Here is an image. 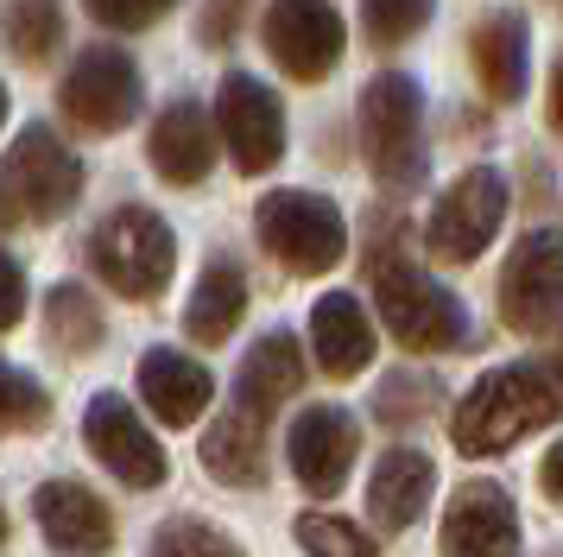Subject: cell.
Returning a JSON list of instances; mask_svg holds the SVG:
<instances>
[{"label": "cell", "mask_w": 563, "mask_h": 557, "mask_svg": "<svg viewBox=\"0 0 563 557\" xmlns=\"http://www.w3.org/2000/svg\"><path fill=\"white\" fill-rule=\"evenodd\" d=\"M443 557H519V513L500 481H462L450 506H443V532H437Z\"/></svg>", "instance_id": "cell-14"}, {"label": "cell", "mask_w": 563, "mask_h": 557, "mask_svg": "<svg viewBox=\"0 0 563 557\" xmlns=\"http://www.w3.org/2000/svg\"><path fill=\"white\" fill-rule=\"evenodd\" d=\"M431 488H437V462L424 450H386L374 462V476H367V513H374V526L380 532H406L424 506H431Z\"/></svg>", "instance_id": "cell-20"}, {"label": "cell", "mask_w": 563, "mask_h": 557, "mask_svg": "<svg viewBox=\"0 0 563 557\" xmlns=\"http://www.w3.org/2000/svg\"><path fill=\"white\" fill-rule=\"evenodd\" d=\"M216 127H222V146H229L234 172H273L285 159V108L279 96L247 70H229L216 89Z\"/></svg>", "instance_id": "cell-11"}, {"label": "cell", "mask_w": 563, "mask_h": 557, "mask_svg": "<svg viewBox=\"0 0 563 557\" xmlns=\"http://www.w3.org/2000/svg\"><path fill=\"white\" fill-rule=\"evenodd\" d=\"M310 349L330 380H355L374 361V324H367L355 292H323L310 304Z\"/></svg>", "instance_id": "cell-19"}, {"label": "cell", "mask_w": 563, "mask_h": 557, "mask_svg": "<svg viewBox=\"0 0 563 557\" xmlns=\"http://www.w3.org/2000/svg\"><path fill=\"white\" fill-rule=\"evenodd\" d=\"M298 386H305V349H298V336H291V329H266L254 349L241 354V368H234L229 412L266 425V418L298 393Z\"/></svg>", "instance_id": "cell-16"}, {"label": "cell", "mask_w": 563, "mask_h": 557, "mask_svg": "<svg viewBox=\"0 0 563 557\" xmlns=\"http://www.w3.org/2000/svg\"><path fill=\"white\" fill-rule=\"evenodd\" d=\"M468 57H475V76H482V89L494 101H519L526 96V70H532V32L519 13H487L475 20L468 32Z\"/></svg>", "instance_id": "cell-21"}, {"label": "cell", "mask_w": 563, "mask_h": 557, "mask_svg": "<svg viewBox=\"0 0 563 557\" xmlns=\"http://www.w3.org/2000/svg\"><path fill=\"white\" fill-rule=\"evenodd\" d=\"M361 152L386 190H418L424 184V89L406 70H380L361 89Z\"/></svg>", "instance_id": "cell-3"}, {"label": "cell", "mask_w": 563, "mask_h": 557, "mask_svg": "<svg viewBox=\"0 0 563 557\" xmlns=\"http://www.w3.org/2000/svg\"><path fill=\"white\" fill-rule=\"evenodd\" d=\"M291 532H298V545L310 557H374V538L349 526V520H335V513H305Z\"/></svg>", "instance_id": "cell-30"}, {"label": "cell", "mask_w": 563, "mask_h": 557, "mask_svg": "<svg viewBox=\"0 0 563 557\" xmlns=\"http://www.w3.org/2000/svg\"><path fill=\"white\" fill-rule=\"evenodd\" d=\"M52 425V400L32 374H20L7 354H0V437H32V430Z\"/></svg>", "instance_id": "cell-28"}, {"label": "cell", "mask_w": 563, "mask_h": 557, "mask_svg": "<svg viewBox=\"0 0 563 557\" xmlns=\"http://www.w3.org/2000/svg\"><path fill=\"white\" fill-rule=\"evenodd\" d=\"M0 545H7V506H0Z\"/></svg>", "instance_id": "cell-37"}, {"label": "cell", "mask_w": 563, "mask_h": 557, "mask_svg": "<svg viewBox=\"0 0 563 557\" xmlns=\"http://www.w3.org/2000/svg\"><path fill=\"white\" fill-rule=\"evenodd\" d=\"M254 234H260V248L298 278L330 273V266H342V253H349L342 209L330 197H317V190H266L254 203Z\"/></svg>", "instance_id": "cell-5"}, {"label": "cell", "mask_w": 563, "mask_h": 557, "mask_svg": "<svg viewBox=\"0 0 563 557\" xmlns=\"http://www.w3.org/2000/svg\"><path fill=\"white\" fill-rule=\"evenodd\" d=\"M285 456H291V476H298V488H305L310 501H335L361 456V430L342 405H305L291 418Z\"/></svg>", "instance_id": "cell-13"}, {"label": "cell", "mask_w": 563, "mask_h": 557, "mask_svg": "<svg viewBox=\"0 0 563 557\" xmlns=\"http://www.w3.org/2000/svg\"><path fill=\"white\" fill-rule=\"evenodd\" d=\"M538 488H544V494L563 506V444H551V456L538 462Z\"/></svg>", "instance_id": "cell-34"}, {"label": "cell", "mask_w": 563, "mask_h": 557, "mask_svg": "<svg viewBox=\"0 0 563 557\" xmlns=\"http://www.w3.org/2000/svg\"><path fill=\"white\" fill-rule=\"evenodd\" d=\"M32 520L45 532V545L64 557H102L114 545V506L96 494V488H82V481L57 476L45 481L38 494H32Z\"/></svg>", "instance_id": "cell-15"}, {"label": "cell", "mask_w": 563, "mask_h": 557, "mask_svg": "<svg viewBox=\"0 0 563 557\" xmlns=\"http://www.w3.org/2000/svg\"><path fill=\"white\" fill-rule=\"evenodd\" d=\"M551 418H563V354L487 368L450 412V444L462 456H500Z\"/></svg>", "instance_id": "cell-1"}, {"label": "cell", "mask_w": 563, "mask_h": 557, "mask_svg": "<svg viewBox=\"0 0 563 557\" xmlns=\"http://www.w3.org/2000/svg\"><path fill=\"white\" fill-rule=\"evenodd\" d=\"M437 0H361V32L374 45H406L431 25Z\"/></svg>", "instance_id": "cell-29"}, {"label": "cell", "mask_w": 563, "mask_h": 557, "mask_svg": "<svg viewBox=\"0 0 563 557\" xmlns=\"http://www.w3.org/2000/svg\"><path fill=\"white\" fill-rule=\"evenodd\" d=\"M437 400H443V380L437 374H424V368H393V374L374 386V418L393 425V430H406V425H418Z\"/></svg>", "instance_id": "cell-26"}, {"label": "cell", "mask_w": 563, "mask_h": 557, "mask_svg": "<svg viewBox=\"0 0 563 557\" xmlns=\"http://www.w3.org/2000/svg\"><path fill=\"white\" fill-rule=\"evenodd\" d=\"M500 317L519 336L563 342V228H532L500 266Z\"/></svg>", "instance_id": "cell-7"}, {"label": "cell", "mask_w": 563, "mask_h": 557, "mask_svg": "<svg viewBox=\"0 0 563 557\" xmlns=\"http://www.w3.org/2000/svg\"><path fill=\"white\" fill-rule=\"evenodd\" d=\"M140 400L153 405L158 425H197L203 418V405L216 400V380H209L203 361H190L178 349H146L140 354Z\"/></svg>", "instance_id": "cell-17"}, {"label": "cell", "mask_w": 563, "mask_h": 557, "mask_svg": "<svg viewBox=\"0 0 563 557\" xmlns=\"http://www.w3.org/2000/svg\"><path fill=\"white\" fill-rule=\"evenodd\" d=\"M146 557H247V551H241V538H229L222 526L190 520V513H172V520H158L153 526Z\"/></svg>", "instance_id": "cell-27"}, {"label": "cell", "mask_w": 563, "mask_h": 557, "mask_svg": "<svg viewBox=\"0 0 563 557\" xmlns=\"http://www.w3.org/2000/svg\"><path fill=\"white\" fill-rule=\"evenodd\" d=\"M89 266H96V278L108 292H121L133 304H153L172 285V273H178V241H172L165 216H153L146 203H121L89 234Z\"/></svg>", "instance_id": "cell-4"}, {"label": "cell", "mask_w": 563, "mask_h": 557, "mask_svg": "<svg viewBox=\"0 0 563 557\" xmlns=\"http://www.w3.org/2000/svg\"><path fill=\"white\" fill-rule=\"evenodd\" d=\"M26 317V273H20V260L0 248V329H13Z\"/></svg>", "instance_id": "cell-32"}, {"label": "cell", "mask_w": 563, "mask_h": 557, "mask_svg": "<svg viewBox=\"0 0 563 557\" xmlns=\"http://www.w3.org/2000/svg\"><path fill=\"white\" fill-rule=\"evenodd\" d=\"M146 159H153V172L165 177V184H203V177L216 172V127H209V114L190 96L172 101L153 121Z\"/></svg>", "instance_id": "cell-18"}, {"label": "cell", "mask_w": 563, "mask_h": 557, "mask_svg": "<svg viewBox=\"0 0 563 557\" xmlns=\"http://www.w3.org/2000/svg\"><path fill=\"white\" fill-rule=\"evenodd\" d=\"M551 127L563 133V57H558V70H551Z\"/></svg>", "instance_id": "cell-35"}, {"label": "cell", "mask_w": 563, "mask_h": 557, "mask_svg": "<svg viewBox=\"0 0 563 557\" xmlns=\"http://www.w3.org/2000/svg\"><path fill=\"white\" fill-rule=\"evenodd\" d=\"M367 285L380 304V324L393 329V342L411 354H443V349H468V310L450 285H437L399 241L367 248Z\"/></svg>", "instance_id": "cell-2"}, {"label": "cell", "mask_w": 563, "mask_h": 557, "mask_svg": "<svg viewBox=\"0 0 563 557\" xmlns=\"http://www.w3.org/2000/svg\"><path fill=\"white\" fill-rule=\"evenodd\" d=\"M45 336H52L64 354H96L102 349V336H108V324H102V304L89 298L82 285H52V298H45Z\"/></svg>", "instance_id": "cell-24"}, {"label": "cell", "mask_w": 563, "mask_h": 557, "mask_svg": "<svg viewBox=\"0 0 563 557\" xmlns=\"http://www.w3.org/2000/svg\"><path fill=\"white\" fill-rule=\"evenodd\" d=\"M20 222V203H13V190H7V177H0V228Z\"/></svg>", "instance_id": "cell-36"}, {"label": "cell", "mask_w": 563, "mask_h": 557, "mask_svg": "<svg viewBox=\"0 0 563 557\" xmlns=\"http://www.w3.org/2000/svg\"><path fill=\"white\" fill-rule=\"evenodd\" d=\"M140 64L121 45H82L57 83V114L82 133H121L140 114Z\"/></svg>", "instance_id": "cell-6"}, {"label": "cell", "mask_w": 563, "mask_h": 557, "mask_svg": "<svg viewBox=\"0 0 563 557\" xmlns=\"http://www.w3.org/2000/svg\"><path fill=\"white\" fill-rule=\"evenodd\" d=\"M500 222H507V177L494 172V165H475V172H462L437 197L431 222H424V248L437 260H450V266H468L475 253H487Z\"/></svg>", "instance_id": "cell-9"}, {"label": "cell", "mask_w": 563, "mask_h": 557, "mask_svg": "<svg viewBox=\"0 0 563 557\" xmlns=\"http://www.w3.org/2000/svg\"><path fill=\"white\" fill-rule=\"evenodd\" d=\"M241 310H247V273H241V260L229 253H216L197 278V292L184 304V336L190 342H203V349H222L241 324Z\"/></svg>", "instance_id": "cell-22"}, {"label": "cell", "mask_w": 563, "mask_h": 557, "mask_svg": "<svg viewBox=\"0 0 563 557\" xmlns=\"http://www.w3.org/2000/svg\"><path fill=\"white\" fill-rule=\"evenodd\" d=\"M0 32H7V51L20 64H45L57 51V39H64V7L57 0H7Z\"/></svg>", "instance_id": "cell-25"}, {"label": "cell", "mask_w": 563, "mask_h": 557, "mask_svg": "<svg viewBox=\"0 0 563 557\" xmlns=\"http://www.w3.org/2000/svg\"><path fill=\"white\" fill-rule=\"evenodd\" d=\"M82 444H89V456H96L121 488H158L165 469H172L165 450H158V437L146 430V418H140L121 393H96V400H89V412H82Z\"/></svg>", "instance_id": "cell-12"}, {"label": "cell", "mask_w": 563, "mask_h": 557, "mask_svg": "<svg viewBox=\"0 0 563 557\" xmlns=\"http://www.w3.org/2000/svg\"><path fill=\"white\" fill-rule=\"evenodd\" d=\"M203 476L222 481V488H260L266 481V425L222 412L203 430Z\"/></svg>", "instance_id": "cell-23"}, {"label": "cell", "mask_w": 563, "mask_h": 557, "mask_svg": "<svg viewBox=\"0 0 563 557\" xmlns=\"http://www.w3.org/2000/svg\"><path fill=\"white\" fill-rule=\"evenodd\" d=\"M241 13H247V0H209L203 20H197V39L203 45H229L234 32H241Z\"/></svg>", "instance_id": "cell-33"}, {"label": "cell", "mask_w": 563, "mask_h": 557, "mask_svg": "<svg viewBox=\"0 0 563 557\" xmlns=\"http://www.w3.org/2000/svg\"><path fill=\"white\" fill-rule=\"evenodd\" d=\"M89 7V20L108 25V32H146V25H158L178 0H82Z\"/></svg>", "instance_id": "cell-31"}, {"label": "cell", "mask_w": 563, "mask_h": 557, "mask_svg": "<svg viewBox=\"0 0 563 557\" xmlns=\"http://www.w3.org/2000/svg\"><path fill=\"white\" fill-rule=\"evenodd\" d=\"M0 127H7V89H0Z\"/></svg>", "instance_id": "cell-38"}, {"label": "cell", "mask_w": 563, "mask_h": 557, "mask_svg": "<svg viewBox=\"0 0 563 557\" xmlns=\"http://www.w3.org/2000/svg\"><path fill=\"white\" fill-rule=\"evenodd\" d=\"M0 177H7V190L20 203V216H32V222H57L82 197V159L45 121L20 127V140L7 152V172Z\"/></svg>", "instance_id": "cell-10"}, {"label": "cell", "mask_w": 563, "mask_h": 557, "mask_svg": "<svg viewBox=\"0 0 563 557\" xmlns=\"http://www.w3.org/2000/svg\"><path fill=\"white\" fill-rule=\"evenodd\" d=\"M260 45L291 83H323L342 64V13L330 0H266L260 13Z\"/></svg>", "instance_id": "cell-8"}]
</instances>
